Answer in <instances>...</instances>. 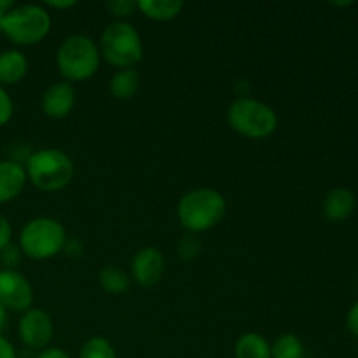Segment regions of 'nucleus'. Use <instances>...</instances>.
<instances>
[{
	"instance_id": "6",
	"label": "nucleus",
	"mask_w": 358,
	"mask_h": 358,
	"mask_svg": "<svg viewBox=\"0 0 358 358\" xmlns=\"http://www.w3.org/2000/svg\"><path fill=\"white\" fill-rule=\"evenodd\" d=\"M227 122L247 138L262 140L278 128V115L269 105L254 98H238L227 107Z\"/></svg>"
},
{
	"instance_id": "11",
	"label": "nucleus",
	"mask_w": 358,
	"mask_h": 358,
	"mask_svg": "<svg viewBox=\"0 0 358 358\" xmlns=\"http://www.w3.org/2000/svg\"><path fill=\"white\" fill-rule=\"evenodd\" d=\"M76 87L72 83L59 80V83L51 84L42 94V110L51 119H63L72 112L76 105Z\"/></svg>"
},
{
	"instance_id": "5",
	"label": "nucleus",
	"mask_w": 358,
	"mask_h": 358,
	"mask_svg": "<svg viewBox=\"0 0 358 358\" xmlns=\"http://www.w3.org/2000/svg\"><path fill=\"white\" fill-rule=\"evenodd\" d=\"M66 231L56 219L51 217H37L30 222L24 224L20 233L17 247L21 248L23 255L35 259V261H45L65 248Z\"/></svg>"
},
{
	"instance_id": "18",
	"label": "nucleus",
	"mask_w": 358,
	"mask_h": 358,
	"mask_svg": "<svg viewBox=\"0 0 358 358\" xmlns=\"http://www.w3.org/2000/svg\"><path fill=\"white\" fill-rule=\"evenodd\" d=\"M98 282H100L101 290L112 296L126 294L131 285V278L122 269L114 268V266H105L98 275Z\"/></svg>"
},
{
	"instance_id": "9",
	"label": "nucleus",
	"mask_w": 358,
	"mask_h": 358,
	"mask_svg": "<svg viewBox=\"0 0 358 358\" xmlns=\"http://www.w3.org/2000/svg\"><path fill=\"white\" fill-rule=\"evenodd\" d=\"M17 334L28 348L45 350L55 334L52 318L41 308H30L21 315L20 324H17Z\"/></svg>"
},
{
	"instance_id": "22",
	"label": "nucleus",
	"mask_w": 358,
	"mask_h": 358,
	"mask_svg": "<svg viewBox=\"0 0 358 358\" xmlns=\"http://www.w3.org/2000/svg\"><path fill=\"white\" fill-rule=\"evenodd\" d=\"M177 250L180 259H184V261H192V259L198 257L199 252H201V241H199L194 234H187V236H184L178 241Z\"/></svg>"
},
{
	"instance_id": "31",
	"label": "nucleus",
	"mask_w": 358,
	"mask_h": 358,
	"mask_svg": "<svg viewBox=\"0 0 358 358\" xmlns=\"http://www.w3.org/2000/svg\"><path fill=\"white\" fill-rule=\"evenodd\" d=\"M6 325H7V310L0 304V332L6 329Z\"/></svg>"
},
{
	"instance_id": "27",
	"label": "nucleus",
	"mask_w": 358,
	"mask_h": 358,
	"mask_svg": "<svg viewBox=\"0 0 358 358\" xmlns=\"http://www.w3.org/2000/svg\"><path fill=\"white\" fill-rule=\"evenodd\" d=\"M0 358H17L14 346L2 334H0Z\"/></svg>"
},
{
	"instance_id": "29",
	"label": "nucleus",
	"mask_w": 358,
	"mask_h": 358,
	"mask_svg": "<svg viewBox=\"0 0 358 358\" xmlns=\"http://www.w3.org/2000/svg\"><path fill=\"white\" fill-rule=\"evenodd\" d=\"M13 7H14L13 0H0V31H2L3 16H6V14L13 9Z\"/></svg>"
},
{
	"instance_id": "28",
	"label": "nucleus",
	"mask_w": 358,
	"mask_h": 358,
	"mask_svg": "<svg viewBox=\"0 0 358 358\" xmlns=\"http://www.w3.org/2000/svg\"><path fill=\"white\" fill-rule=\"evenodd\" d=\"M37 358H72L66 352H63L62 348H45L38 353Z\"/></svg>"
},
{
	"instance_id": "7",
	"label": "nucleus",
	"mask_w": 358,
	"mask_h": 358,
	"mask_svg": "<svg viewBox=\"0 0 358 358\" xmlns=\"http://www.w3.org/2000/svg\"><path fill=\"white\" fill-rule=\"evenodd\" d=\"M51 30V16L37 3L14 6L3 16L2 34L16 45H34Z\"/></svg>"
},
{
	"instance_id": "20",
	"label": "nucleus",
	"mask_w": 358,
	"mask_h": 358,
	"mask_svg": "<svg viewBox=\"0 0 358 358\" xmlns=\"http://www.w3.org/2000/svg\"><path fill=\"white\" fill-rule=\"evenodd\" d=\"M79 358H117L114 346L101 336L87 339L79 352Z\"/></svg>"
},
{
	"instance_id": "15",
	"label": "nucleus",
	"mask_w": 358,
	"mask_h": 358,
	"mask_svg": "<svg viewBox=\"0 0 358 358\" xmlns=\"http://www.w3.org/2000/svg\"><path fill=\"white\" fill-rule=\"evenodd\" d=\"M236 358H271V345L259 332H245L234 345Z\"/></svg>"
},
{
	"instance_id": "25",
	"label": "nucleus",
	"mask_w": 358,
	"mask_h": 358,
	"mask_svg": "<svg viewBox=\"0 0 358 358\" xmlns=\"http://www.w3.org/2000/svg\"><path fill=\"white\" fill-rule=\"evenodd\" d=\"M10 238H13V227H10V222L6 217L0 215V250L10 243Z\"/></svg>"
},
{
	"instance_id": "30",
	"label": "nucleus",
	"mask_w": 358,
	"mask_h": 358,
	"mask_svg": "<svg viewBox=\"0 0 358 358\" xmlns=\"http://www.w3.org/2000/svg\"><path fill=\"white\" fill-rule=\"evenodd\" d=\"M45 3H48L49 7H52V9H69V7L76 6L73 0H63V2H58V0H49V2Z\"/></svg>"
},
{
	"instance_id": "12",
	"label": "nucleus",
	"mask_w": 358,
	"mask_h": 358,
	"mask_svg": "<svg viewBox=\"0 0 358 358\" xmlns=\"http://www.w3.org/2000/svg\"><path fill=\"white\" fill-rule=\"evenodd\" d=\"M27 180V171L20 163L10 159L0 161V205L17 198Z\"/></svg>"
},
{
	"instance_id": "8",
	"label": "nucleus",
	"mask_w": 358,
	"mask_h": 358,
	"mask_svg": "<svg viewBox=\"0 0 358 358\" xmlns=\"http://www.w3.org/2000/svg\"><path fill=\"white\" fill-rule=\"evenodd\" d=\"M0 304L7 311L24 313L34 304V289L20 271L0 269Z\"/></svg>"
},
{
	"instance_id": "1",
	"label": "nucleus",
	"mask_w": 358,
	"mask_h": 358,
	"mask_svg": "<svg viewBox=\"0 0 358 358\" xmlns=\"http://www.w3.org/2000/svg\"><path fill=\"white\" fill-rule=\"evenodd\" d=\"M227 203L222 192L212 187H198L185 192L177 206L182 226L191 233H203L215 227L224 219Z\"/></svg>"
},
{
	"instance_id": "21",
	"label": "nucleus",
	"mask_w": 358,
	"mask_h": 358,
	"mask_svg": "<svg viewBox=\"0 0 358 358\" xmlns=\"http://www.w3.org/2000/svg\"><path fill=\"white\" fill-rule=\"evenodd\" d=\"M21 259H23V252L13 241L0 250V266H2V269L16 271L17 266L21 264Z\"/></svg>"
},
{
	"instance_id": "13",
	"label": "nucleus",
	"mask_w": 358,
	"mask_h": 358,
	"mask_svg": "<svg viewBox=\"0 0 358 358\" xmlns=\"http://www.w3.org/2000/svg\"><path fill=\"white\" fill-rule=\"evenodd\" d=\"M325 219L331 222H341L348 219L355 210V194L346 187H334L325 194L324 205Z\"/></svg>"
},
{
	"instance_id": "2",
	"label": "nucleus",
	"mask_w": 358,
	"mask_h": 358,
	"mask_svg": "<svg viewBox=\"0 0 358 358\" xmlns=\"http://www.w3.org/2000/svg\"><path fill=\"white\" fill-rule=\"evenodd\" d=\"M100 59L96 42L84 34L66 37L56 52V65L66 83H79L93 77L98 72Z\"/></svg>"
},
{
	"instance_id": "16",
	"label": "nucleus",
	"mask_w": 358,
	"mask_h": 358,
	"mask_svg": "<svg viewBox=\"0 0 358 358\" xmlns=\"http://www.w3.org/2000/svg\"><path fill=\"white\" fill-rule=\"evenodd\" d=\"M185 3L182 0H140L136 2L140 13L154 21H170L182 13Z\"/></svg>"
},
{
	"instance_id": "3",
	"label": "nucleus",
	"mask_w": 358,
	"mask_h": 358,
	"mask_svg": "<svg viewBox=\"0 0 358 358\" xmlns=\"http://www.w3.org/2000/svg\"><path fill=\"white\" fill-rule=\"evenodd\" d=\"M24 171L35 187L45 192H55L62 191L72 182L73 163L63 150L41 149L30 154Z\"/></svg>"
},
{
	"instance_id": "23",
	"label": "nucleus",
	"mask_w": 358,
	"mask_h": 358,
	"mask_svg": "<svg viewBox=\"0 0 358 358\" xmlns=\"http://www.w3.org/2000/svg\"><path fill=\"white\" fill-rule=\"evenodd\" d=\"M138 9L136 7V2H133V0H112V2L107 3V10L108 13L114 14L115 17H129L131 16L135 10Z\"/></svg>"
},
{
	"instance_id": "19",
	"label": "nucleus",
	"mask_w": 358,
	"mask_h": 358,
	"mask_svg": "<svg viewBox=\"0 0 358 358\" xmlns=\"http://www.w3.org/2000/svg\"><path fill=\"white\" fill-rule=\"evenodd\" d=\"M303 341L296 334H280L271 345V358H303Z\"/></svg>"
},
{
	"instance_id": "14",
	"label": "nucleus",
	"mask_w": 358,
	"mask_h": 358,
	"mask_svg": "<svg viewBox=\"0 0 358 358\" xmlns=\"http://www.w3.org/2000/svg\"><path fill=\"white\" fill-rule=\"evenodd\" d=\"M28 73V59L17 49H6L0 52V86H13L24 79Z\"/></svg>"
},
{
	"instance_id": "4",
	"label": "nucleus",
	"mask_w": 358,
	"mask_h": 358,
	"mask_svg": "<svg viewBox=\"0 0 358 358\" xmlns=\"http://www.w3.org/2000/svg\"><path fill=\"white\" fill-rule=\"evenodd\" d=\"M101 58L112 66L133 69L143 56L142 37L128 21H114L107 24L100 37Z\"/></svg>"
},
{
	"instance_id": "26",
	"label": "nucleus",
	"mask_w": 358,
	"mask_h": 358,
	"mask_svg": "<svg viewBox=\"0 0 358 358\" xmlns=\"http://www.w3.org/2000/svg\"><path fill=\"white\" fill-rule=\"evenodd\" d=\"M346 324L352 334H355L358 338V303L352 306V310L348 311V317H346Z\"/></svg>"
},
{
	"instance_id": "10",
	"label": "nucleus",
	"mask_w": 358,
	"mask_h": 358,
	"mask_svg": "<svg viewBox=\"0 0 358 358\" xmlns=\"http://www.w3.org/2000/svg\"><path fill=\"white\" fill-rule=\"evenodd\" d=\"M166 269L164 255L156 247H143L133 255L131 259V276L136 283L145 289L156 287L161 282Z\"/></svg>"
},
{
	"instance_id": "24",
	"label": "nucleus",
	"mask_w": 358,
	"mask_h": 358,
	"mask_svg": "<svg viewBox=\"0 0 358 358\" xmlns=\"http://www.w3.org/2000/svg\"><path fill=\"white\" fill-rule=\"evenodd\" d=\"M13 114H14L13 98H10L9 93L0 86V128L6 126L7 122L10 121Z\"/></svg>"
},
{
	"instance_id": "17",
	"label": "nucleus",
	"mask_w": 358,
	"mask_h": 358,
	"mask_svg": "<svg viewBox=\"0 0 358 358\" xmlns=\"http://www.w3.org/2000/svg\"><path fill=\"white\" fill-rule=\"evenodd\" d=\"M140 87V73L135 69H122L114 73L110 79V94L117 100H129L136 94Z\"/></svg>"
}]
</instances>
